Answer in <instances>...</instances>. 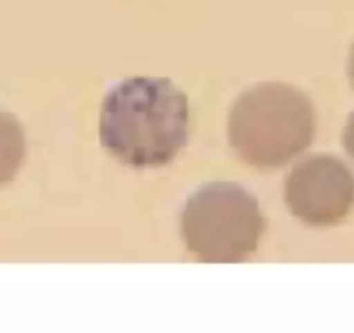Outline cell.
Listing matches in <instances>:
<instances>
[{"label": "cell", "mask_w": 354, "mask_h": 333, "mask_svg": "<svg viewBox=\"0 0 354 333\" xmlns=\"http://www.w3.org/2000/svg\"><path fill=\"white\" fill-rule=\"evenodd\" d=\"M268 227L257 198L236 182L203 184L186 200L181 236L186 248L207 264H236L257 250Z\"/></svg>", "instance_id": "3957f363"}, {"label": "cell", "mask_w": 354, "mask_h": 333, "mask_svg": "<svg viewBox=\"0 0 354 333\" xmlns=\"http://www.w3.org/2000/svg\"><path fill=\"white\" fill-rule=\"evenodd\" d=\"M342 144H344V148H346V151L349 153L351 158L354 160V113L349 115L346 127H344Z\"/></svg>", "instance_id": "8992f818"}, {"label": "cell", "mask_w": 354, "mask_h": 333, "mask_svg": "<svg viewBox=\"0 0 354 333\" xmlns=\"http://www.w3.org/2000/svg\"><path fill=\"white\" fill-rule=\"evenodd\" d=\"M347 75H349V80L354 87V44H353V47H351L349 61H347Z\"/></svg>", "instance_id": "52a82bcc"}, {"label": "cell", "mask_w": 354, "mask_h": 333, "mask_svg": "<svg viewBox=\"0 0 354 333\" xmlns=\"http://www.w3.org/2000/svg\"><path fill=\"white\" fill-rule=\"evenodd\" d=\"M315 131L311 99L281 82L243 91L227 117L231 148L259 171H274L297 158L311 146Z\"/></svg>", "instance_id": "7a4b0ae2"}, {"label": "cell", "mask_w": 354, "mask_h": 333, "mask_svg": "<svg viewBox=\"0 0 354 333\" xmlns=\"http://www.w3.org/2000/svg\"><path fill=\"white\" fill-rule=\"evenodd\" d=\"M285 203L311 227L335 226L354 207V172L333 155H311L285 179Z\"/></svg>", "instance_id": "277c9868"}, {"label": "cell", "mask_w": 354, "mask_h": 333, "mask_svg": "<svg viewBox=\"0 0 354 333\" xmlns=\"http://www.w3.org/2000/svg\"><path fill=\"white\" fill-rule=\"evenodd\" d=\"M26 155V137L18 118L0 108V188L12 181Z\"/></svg>", "instance_id": "5b68a950"}, {"label": "cell", "mask_w": 354, "mask_h": 333, "mask_svg": "<svg viewBox=\"0 0 354 333\" xmlns=\"http://www.w3.org/2000/svg\"><path fill=\"white\" fill-rule=\"evenodd\" d=\"M188 137V96L169 78H125L104 96L100 141L124 165H167L185 148Z\"/></svg>", "instance_id": "6da1fadb"}]
</instances>
